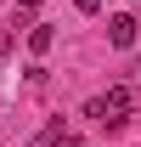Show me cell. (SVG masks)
Listing matches in <instances>:
<instances>
[{"mask_svg":"<svg viewBox=\"0 0 141 147\" xmlns=\"http://www.w3.org/2000/svg\"><path fill=\"white\" fill-rule=\"evenodd\" d=\"M11 45H17V28H0V57L11 51Z\"/></svg>","mask_w":141,"mask_h":147,"instance_id":"5","label":"cell"},{"mask_svg":"<svg viewBox=\"0 0 141 147\" xmlns=\"http://www.w3.org/2000/svg\"><path fill=\"white\" fill-rule=\"evenodd\" d=\"M56 136H62V119H51V125L40 130V136H34V142H28V147H51V142H56Z\"/></svg>","mask_w":141,"mask_h":147,"instance_id":"4","label":"cell"},{"mask_svg":"<svg viewBox=\"0 0 141 147\" xmlns=\"http://www.w3.org/2000/svg\"><path fill=\"white\" fill-rule=\"evenodd\" d=\"M51 23H34V28H28V51H34V57H45V51H51Z\"/></svg>","mask_w":141,"mask_h":147,"instance_id":"3","label":"cell"},{"mask_svg":"<svg viewBox=\"0 0 141 147\" xmlns=\"http://www.w3.org/2000/svg\"><path fill=\"white\" fill-rule=\"evenodd\" d=\"M85 113H90V119H102V125H124V113H130V91H107V96H96Z\"/></svg>","mask_w":141,"mask_h":147,"instance_id":"1","label":"cell"},{"mask_svg":"<svg viewBox=\"0 0 141 147\" xmlns=\"http://www.w3.org/2000/svg\"><path fill=\"white\" fill-rule=\"evenodd\" d=\"M73 6H79V11H96V6H102V0H73Z\"/></svg>","mask_w":141,"mask_h":147,"instance_id":"6","label":"cell"},{"mask_svg":"<svg viewBox=\"0 0 141 147\" xmlns=\"http://www.w3.org/2000/svg\"><path fill=\"white\" fill-rule=\"evenodd\" d=\"M107 40H113L119 51H124V45H136V17H113V23H107Z\"/></svg>","mask_w":141,"mask_h":147,"instance_id":"2","label":"cell"}]
</instances>
